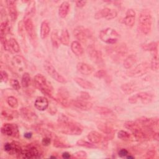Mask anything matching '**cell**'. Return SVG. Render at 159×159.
I'll return each instance as SVG.
<instances>
[{"mask_svg":"<svg viewBox=\"0 0 159 159\" xmlns=\"http://www.w3.org/2000/svg\"><path fill=\"white\" fill-rule=\"evenodd\" d=\"M58 125L60 132L71 135H79L83 132L82 127L71 120L63 114H60L58 117Z\"/></svg>","mask_w":159,"mask_h":159,"instance_id":"obj_1","label":"cell"},{"mask_svg":"<svg viewBox=\"0 0 159 159\" xmlns=\"http://www.w3.org/2000/svg\"><path fill=\"white\" fill-rule=\"evenodd\" d=\"M152 25V13L150 9H143L139 17V27L140 30L144 34H148L151 29Z\"/></svg>","mask_w":159,"mask_h":159,"instance_id":"obj_2","label":"cell"},{"mask_svg":"<svg viewBox=\"0 0 159 159\" xmlns=\"http://www.w3.org/2000/svg\"><path fill=\"white\" fill-rule=\"evenodd\" d=\"M99 37L103 42L113 45L117 43L120 38V35L115 29L107 27L99 32Z\"/></svg>","mask_w":159,"mask_h":159,"instance_id":"obj_3","label":"cell"},{"mask_svg":"<svg viewBox=\"0 0 159 159\" xmlns=\"http://www.w3.org/2000/svg\"><path fill=\"white\" fill-rule=\"evenodd\" d=\"M34 84L43 94L50 98L52 97V88L48 83L45 76L42 74H37L34 76Z\"/></svg>","mask_w":159,"mask_h":159,"instance_id":"obj_4","label":"cell"},{"mask_svg":"<svg viewBox=\"0 0 159 159\" xmlns=\"http://www.w3.org/2000/svg\"><path fill=\"white\" fill-rule=\"evenodd\" d=\"M109 47L106 48L108 55L114 60L117 61L124 57L127 52V47L124 43H119Z\"/></svg>","mask_w":159,"mask_h":159,"instance_id":"obj_5","label":"cell"},{"mask_svg":"<svg viewBox=\"0 0 159 159\" xmlns=\"http://www.w3.org/2000/svg\"><path fill=\"white\" fill-rule=\"evenodd\" d=\"M150 65L147 62H142L137 65L134 69L127 72V75L130 77H140L147 73Z\"/></svg>","mask_w":159,"mask_h":159,"instance_id":"obj_6","label":"cell"},{"mask_svg":"<svg viewBox=\"0 0 159 159\" xmlns=\"http://www.w3.org/2000/svg\"><path fill=\"white\" fill-rule=\"evenodd\" d=\"M117 16V12L116 10L113 9H110L108 7H104L98 12L94 15V18L96 20L105 18L107 20H111L114 19Z\"/></svg>","mask_w":159,"mask_h":159,"instance_id":"obj_7","label":"cell"},{"mask_svg":"<svg viewBox=\"0 0 159 159\" xmlns=\"http://www.w3.org/2000/svg\"><path fill=\"white\" fill-rule=\"evenodd\" d=\"M44 68L47 73L55 81L60 83H66V79L56 70V69L53 66V65L51 63H50L48 61H46L44 65Z\"/></svg>","mask_w":159,"mask_h":159,"instance_id":"obj_8","label":"cell"},{"mask_svg":"<svg viewBox=\"0 0 159 159\" xmlns=\"http://www.w3.org/2000/svg\"><path fill=\"white\" fill-rule=\"evenodd\" d=\"M74 36L80 41H84L92 36L91 32L83 26H77L73 30Z\"/></svg>","mask_w":159,"mask_h":159,"instance_id":"obj_9","label":"cell"},{"mask_svg":"<svg viewBox=\"0 0 159 159\" xmlns=\"http://www.w3.org/2000/svg\"><path fill=\"white\" fill-rule=\"evenodd\" d=\"M1 133L4 135L18 138L19 135V132L18 127L15 124H4L1 129Z\"/></svg>","mask_w":159,"mask_h":159,"instance_id":"obj_10","label":"cell"},{"mask_svg":"<svg viewBox=\"0 0 159 159\" xmlns=\"http://www.w3.org/2000/svg\"><path fill=\"white\" fill-rule=\"evenodd\" d=\"M87 53L89 57L95 63L101 64L102 62V54L93 45H89L87 48Z\"/></svg>","mask_w":159,"mask_h":159,"instance_id":"obj_11","label":"cell"},{"mask_svg":"<svg viewBox=\"0 0 159 159\" xmlns=\"http://www.w3.org/2000/svg\"><path fill=\"white\" fill-rule=\"evenodd\" d=\"M38 148L33 145H29L22 150L20 157L24 158H35L39 157Z\"/></svg>","mask_w":159,"mask_h":159,"instance_id":"obj_12","label":"cell"},{"mask_svg":"<svg viewBox=\"0 0 159 159\" xmlns=\"http://www.w3.org/2000/svg\"><path fill=\"white\" fill-rule=\"evenodd\" d=\"M70 103L72 106L81 111H88L91 109L93 107V104L91 102L80 99H77L76 100H71L70 101Z\"/></svg>","mask_w":159,"mask_h":159,"instance_id":"obj_13","label":"cell"},{"mask_svg":"<svg viewBox=\"0 0 159 159\" xmlns=\"http://www.w3.org/2000/svg\"><path fill=\"white\" fill-rule=\"evenodd\" d=\"M24 25L29 37L31 40H34V39H35V31L34 23L32 19H27L24 20Z\"/></svg>","mask_w":159,"mask_h":159,"instance_id":"obj_14","label":"cell"},{"mask_svg":"<svg viewBox=\"0 0 159 159\" xmlns=\"http://www.w3.org/2000/svg\"><path fill=\"white\" fill-rule=\"evenodd\" d=\"M20 114L22 117L28 122L34 121L37 118L36 114L27 107H22L20 109Z\"/></svg>","mask_w":159,"mask_h":159,"instance_id":"obj_15","label":"cell"},{"mask_svg":"<svg viewBox=\"0 0 159 159\" xmlns=\"http://www.w3.org/2000/svg\"><path fill=\"white\" fill-rule=\"evenodd\" d=\"M6 4L9 17L12 21H15L17 17V11L16 5V1L11 0L6 1Z\"/></svg>","mask_w":159,"mask_h":159,"instance_id":"obj_16","label":"cell"},{"mask_svg":"<svg viewBox=\"0 0 159 159\" xmlns=\"http://www.w3.org/2000/svg\"><path fill=\"white\" fill-rule=\"evenodd\" d=\"M135 11L133 9H129L126 13L124 19V22L125 25L129 27H132L134 23L135 19Z\"/></svg>","mask_w":159,"mask_h":159,"instance_id":"obj_17","label":"cell"},{"mask_svg":"<svg viewBox=\"0 0 159 159\" xmlns=\"http://www.w3.org/2000/svg\"><path fill=\"white\" fill-rule=\"evenodd\" d=\"M137 102L140 101L143 104H148L152 101L153 96L148 93L140 92L135 94Z\"/></svg>","mask_w":159,"mask_h":159,"instance_id":"obj_18","label":"cell"},{"mask_svg":"<svg viewBox=\"0 0 159 159\" xmlns=\"http://www.w3.org/2000/svg\"><path fill=\"white\" fill-rule=\"evenodd\" d=\"M76 69L78 72L84 75H91L93 71V68L84 62H79L77 63Z\"/></svg>","mask_w":159,"mask_h":159,"instance_id":"obj_19","label":"cell"},{"mask_svg":"<svg viewBox=\"0 0 159 159\" xmlns=\"http://www.w3.org/2000/svg\"><path fill=\"white\" fill-rule=\"evenodd\" d=\"M34 106L39 111H44L48 107V101L44 96L38 97L35 101Z\"/></svg>","mask_w":159,"mask_h":159,"instance_id":"obj_20","label":"cell"},{"mask_svg":"<svg viewBox=\"0 0 159 159\" xmlns=\"http://www.w3.org/2000/svg\"><path fill=\"white\" fill-rule=\"evenodd\" d=\"M68 93L66 90H65L64 89L61 90V89H60L58 91V96L57 98V100L58 101V102L65 107L68 106L70 103V101L69 102L68 100Z\"/></svg>","mask_w":159,"mask_h":159,"instance_id":"obj_21","label":"cell"},{"mask_svg":"<svg viewBox=\"0 0 159 159\" xmlns=\"http://www.w3.org/2000/svg\"><path fill=\"white\" fill-rule=\"evenodd\" d=\"M35 12V2L34 1H30L26 7L24 20L27 19H31Z\"/></svg>","mask_w":159,"mask_h":159,"instance_id":"obj_22","label":"cell"},{"mask_svg":"<svg viewBox=\"0 0 159 159\" xmlns=\"http://www.w3.org/2000/svg\"><path fill=\"white\" fill-rule=\"evenodd\" d=\"M12 63L14 68H17V70H22V69L25 66V59L20 55H16L13 57Z\"/></svg>","mask_w":159,"mask_h":159,"instance_id":"obj_23","label":"cell"},{"mask_svg":"<svg viewBox=\"0 0 159 159\" xmlns=\"http://www.w3.org/2000/svg\"><path fill=\"white\" fill-rule=\"evenodd\" d=\"M74 81L81 88L84 89H93L94 88V86L93 83H92L91 81H88L86 80H84L82 78L80 77H76L74 78Z\"/></svg>","mask_w":159,"mask_h":159,"instance_id":"obj_24","label":"cell"},{"mask_svg":"<svg viewBox=\"0 0 159 159\" xmlns=\"http://www.w3.org/2000/svg\"><path fill=\"white\" fill-rule=\"evenodd\" d=\"M70 8V5L68 2L63 1L60 4L58 9V15L61 18H65L68 15Z\"/></svg>","mask_w":159,"mask_h":159,"instance_id":"obj_25","label":"cell"},{"mask_svg":"<svg viewBox=\"0 0 159 159\" xmlns=\"http://www.w3.org/2000/svg\"><path fill=\"white\" fill-rule=\"evenodd\" d=\"M88 139L90 141V142L93 143H98L101 142L102 139V136L101 134L98 132L97 131H91L87 135Z\"/></svg>","mask_w":159,"mask_h":159,"instance_id":"obj_26","label":"cell"},{"mask_svg":"<svg viewBox=\"0 0 159 159\" xmlns=\"http://www.w3.org/2000/svg\"><path fill=\"white\" fill-rule=\"evenodd\" d=\"M11 145H12V149L9 152V154L12 155H16L17 157H20L23 148L20 145V143L18 142L13 141L11 142Z\"/></svg>","mask_w":159,"mask_h":159,"instance_id":"obj_27","label":"cell"},{"mask_svg":"<svg viewBox=\"0 0 159 159\" xmlns=\"http://www.w3.org/2000/svg\"><path fill=\"white\" fill-rule=\"evenodd\" d=\"M50 30V27L49 23L47 20H43L41 23L40 25V37L42 39H45L49 35Z\"/></svg>","mask_w":159,"mask_h":159,"instance_id":"obj_28","label":"cell"},{"mask_svg":"<svg viewBox=\"0 0 159 159\" xmlns=\"http://www.w3.org/2000/svg\"><path fill=\"white\" fill-rule=\"evenodd\" d=\"M71 50L73 53H75L77 56H81L83 53V48L81 45L78 41H73L71 42Z\"/></svg>","mask_w":159,"mask_h":159,"instance_id":"obj_29","label":"cell"},{"mask_svg":"<svg viewBox=\"0 0 159 159\" xmlns=\"http://www.w3.org/2000/svg\"><path fill=\"white\" fill-rule=\"evenodd\" d=\"M8 50L14 53H17L20 51V47L17 40L14 38H11L7 41Z\"/></svg>","mask_w":159,"mask_h":159,"instance_id":"obj_30","label":"cell"},{"mask_svg":"<svg viewBox=\"0 0 159 159\" xmlns=\"http://www.w3.org/2000/svg\"><path fill=\"white\" fill-rule=\"evenodd\" d=\"M120 88L124 93H125L127 94H130L135 91L136 86L134 83L128 82V83H125L123 84L121 86Z\"/></svg>","mask_w":159,"mask_h":159,"instance_id":"obj_31","label":"cell"},{"mask_svg":"<svg viewBox=\"0 0 159 159\" xmlns=\"http://www.w3.org/2000/svg\"><path fill=\"white\" fill-rule=\"evenodd\" d=\"M60 42L64 45H68L70 43V35L66 29H62L60 35Z\"/></svg>","mask_w":159,"mask_h":159,"instance_id":"obj_32","label":"cell"},{"mask_svg":"<svg viewBox=\"0 0 159 159\" xmlns=\"http://www.w3.org/2000/svg\"><path fill=\"white\" fill-rule=\"evenodd\" d=\"M51 41L52 43V45L54 47L58 48L61 43L60 42V35L58 34V30H54L51 34Z\"/></svg>","mask_w":159,"mask_h":159,"instance_id":"obj_33","label":"cell"},{"mask_svg":"<svg viewBox=\"0 0 159 159\" xmlns=\"http://www.w3.org/2000/svg\"><path fill=\"white\" fill-rule=\"evenodd\" d=\"M136 61H137L136 57L134 55H130L124 60V66L127 69H129L135 63Z\"/></svg>","mask_w":159,"mask_h":159,"instance_id":"obj_34","label":"cell"},{"mask_svg":"<svg viewBox=\"0 0 159 159\" xmlns=\"http://www.w3.org/2000/svg\"><path fill=\"white\" fill-rule=\"evenodd\" d=\"M158 42H152L147 44H143L142 45V48L145 50L153 52L154 53V52H158Z\"/></svg>","mask_w":159,"mask_h":159,"instance_id":"obj_35","label":"cell"},{"mask_svg":"<svg viewBox=\"0 0 159 159\" xmlns=\"http://www.w3.org/2000/svg\"><path fill=\"white\" fill-rule=\"evenodd\" d=\"M98 129L102 132L103 133L107 134V135H112L115 132V130L113 129L112 127L104 124H100L98 125Z\"/></svg>","mask_w":159,"mask_h":159,"instance_id":"obj_36","label":"cell"},{"mask_svg":"<svg viewBox=\"0 0 159 159\" xmlns=\"http://www.w3.org/2000/svg\"><path fill=\"white\" fill-rule=\"evenodd\" d=\"M94 111L100 115H109L112 113V111L106 107L96 106L94 109Z\"/></svg>","mask_w":159,"mask_h":159,"instance_id":"obj_37","label":"cell"},{"mask_svg":"<svg viewBox=\"0 0 159 159\" xmlns=\"http://www.w3.org/2000/svg\"><path fill=\"white\" fill-rule=\"evenodd\" d=\"M159 67V62H158V52H154L153 56L152 57L151 63H150V68L153 71H157Z\"/></svg>","mask_w":159,"mask_h":159,"instance_id":"obj_38","label":"cell"},{"mask_svg":"<svg viewBox=\"0 0 159 159\" xmlns=\"http://www.w3.org/2000/svg\"><path fill=\"white\" fill-rule=\"evenodd\" d=\"M31 78L28 73H24L21 78V84L23 88H27L30 84Z\"/></svg>","mask_w":159,"mask_h":159,"instance_id":"obj_39","label":"cell"},{"mask_svg":"<svg viewBox=\"0 0 159 159\" xmlns=\"http://www.w3.org/2000/svg\"><path fill=\"white\" fill-rule=\"evenodd\" d=\"M76 145L78 146L85 147V148H96L97 147L94 145V143H93L91 142H87L83 139H80L76 142Z\"/></svg>","mask_w":159,"mask_h":159,"instance_id":"obj_40","label":"cell"},{"mask_svg":"<svg viewBox=\"0 0 159 159\" xmlns=\"http://www.w3.org/2000/svg\"><path fill=\"white\" fill-rule=\"evenodd\" d=\"M53 146L57 148H68L70 147V145L64 142L60 139L56 137L53 141Z\"/></svg>","mask_w":159,"mask_h":159,"instance_id":"obj_41","label":"cell"},{"mask_svg":"<svg viewBox=\"0 0 159 159\" xmlns=\"http://www.w3.org/2000/svg\"><path fill=\"white\" fill-rule=\"evenodd\" d=\"M9 31V22L5 20L1 22L0 25V35H6L5 34Z\"/></svg>","mask_w":159,"mask_h":159,"instance_id":"obj_42","label":"cell"},{"mask_svg":"<svg viewBox=\"0 0 159 159\" xmlns=\"http://www.w3.org/2000/svg\"><path fill=\"white\" fill-rule=\"evenodd\" d=\"M7 102L8 105L13 109H16L18 107V101L14 96L8 97L7 99Z\"/></svg>","mask_w":159,"mask_h":159,"instance_id":"obj_43","label":"cell"},{"mask_svg":"<svg viewBox=\"0 0 159 159\" xmlns=\"http://www.w3.org/2000/svg\"><path fill=\"white\" fill-rule=\"evenodd\" d=\"M130 137V134L125 130H119L117 133V137L121 140H128Z\"/></svg>","mask_w":159,"mask_h":159,"instance_id":"obj_44","label":"cell"},{"mask_svg":"<svg viewBox=\"0 0 159 159\" xmlns=\"http://www.w3.org/2000/svg\"><path fill=\"white\" fill-rule=\"evenodd\" d=\"M10 84L12 86V88L13 89H14L15 90H19L20 88L19 82L18 81V80H17L16 79H11Z\"/></svg>","mask_w":159,"mask_h":159,"instance_id":"obj_45","label":"cell"},{"mask_svg":"<svg viewBox=\"0 0 159 159\" xmlns=\"http://www.w3.org/2000/svg\"><path fill=\"white\" fill-rule=\"evenodd\" d=\"M90 98H91V96L88 93L85 92V91H81L79 94V97L78 99L88 101Z\"/></svg>","mask_w":159,"mask_h":159,"instance_id":"obj_46","label":"cell"},{"mask_svg":"<svg viewBox=\"0 0 159 159\" xmlns=\"http://www.w3.org/2000/svg\"><path fill=\"white\" fill-rule=\"evenodd\" d=\"M107 75L106 74V71L103 70H98L97 71L94 76L96 77V78H104Z\"/></svg>","mask_w":159,"mask_h":159,"instance_id":"obj_47","label":"cell"},{"mask_svg":"<svg viewBox=\"0 0 159 159\" xmlns=\"http://www.w3.org/2000/svg\"><path fill=\"white\" fill-rule=\"evenodd\" d=\"M51 143V137L48 136H44L42 140V143L44 146H48Z\"/></svg>","mask_w":159,"mask_h":159,"instance_id":"obj_48","label":"cell"},{"mask_svg":"<svg viewBox=\"0 0 159 159\" xmlns=\"http://www.w3.org/2000/svg\"><path fill=\"white\" fill-rule=\"evenodd\" d=\"M1 81L6 83L8 80V74L7 73L6 71L1 70Z\"/></svg>","mask_w":159,"mask_h":159,"instance_id":"obj_49","label":"cell"},{"mask_svg":"<svg viewBox=\"0 0 159 159\" xmlns=\"http://www.w3.org/2000/svg\"><path fill=\"white\" fill-rule=\"evenodd\" d=\"M75 155H76V157L78 158H86L87 157V153L86 152L84 151H78L77 152H76L75 153Z\"/></svg>","mask_w":159,"mask_h":159,"instance_id":"obj_50","label":"cell"},{"mask_svg":"<svg viewBox=\"0 0 159 159\" xmlns=\"http://www.w3.org/2000/svg\"><path fill=\"white\" fill-rule=\"evenodd\" d=\"M129 154L128 150H126L125 148H121L119 152H118V155L120 157H126L127 155Z\"/></svg>","mask_w":159,"mask_h":159,"instance_id":"obj_51","label":"cell"},{"mask_svg":"<svg viewBox=\"0 0 159 159\" xmlns=\"http://www.w3.org/2000/svg\"><path fill=\"white\" fill-rule=\"evenodd\" d=\"M155 155H156V152L154 150H150L146 153L147 158H152L155 157Z\"/></svg>","mask_w":159,"mask_h":159,"instance_id":"obj_52","label":"cell"},{"mask_svg":"<svg viewBox=\"0 0 159 159\" xmlns=\"http://www.w3.org/2000/svg\"><path fill=\"white\" fill-rule=\"evenodd\" d=\"M86 2H87L86 1H75L76 6L78 7H84L86 5Z\"/></svg>","mask_w":159,"mask_h":159,"instance_id":"obj_53","label":"cell"},{"mask_svg":"<svg viewBox=\"0 0 159 159\" xmlns=\"http://www.w3.org/2000/svg\"><path fill=\"white\" fill-rule=\"evenodd\" d=\"M12 149V145L11 143H6L4 145V150L7 152H9Z\"/></svg>","mask_w":159,"mask_h":159,"instance_id":"obj_54","label":"cell"},{"mask_svg":"<svg viewBox=\"0 0 159 159\" xmlns=\"http://www.w3.org/2000/svg\"><path fill=\"white\" fill-rule=\"evenodd\" d=\"M61 157H62V158H63L68 159V158H70L71 156H70V154L68 152H65L62 153V154H61Z\"/></svg>","mask_w":159,"mask_h":159,"instance_id":"obj_55","label":"cell"},{"mask_svg":"<svg viewBox=\"0 0 159 159\" xmlns=\"http://www.w3.org/2000/svg\"><path fill=\"white\" fill-rule=\"evenodd\" d=\"M32 132H25V133L24 134V137L25 139H30V138L32 137Z\"/></svg>","mask_w":159,"mask_h":159,"instance_id":"obj_56","label":"cell"},{"mask_svg":"<svg viewBox=\"0 0 159 159\" xmlns=\"http://www.w3.org/2000/svg\"><path fill=\"white\" fill-rule=\"evenodd\" d=\"M126 158H127V159H130V158H134V157L132 156V155H129V154H128V155L126 156Z\"/></svg>","mask_w":159,"mask_h":159,"instance_id":"obj_57","label":"cell"}]
</instances>
